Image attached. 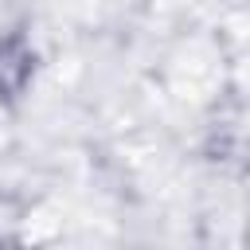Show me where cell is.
Wrapping results in <instances>:
<instances>
[{"label": "cell", "mask_w": 250, "mask_h": 250, "mask_svg": "<svg viewBox=\"0 0 250 250\" xmlns=\"http://www.w3.org/2000/svg\"><path fill=\"white\" fill-rule=\"evenodd\" d=\"M31 70H35V55H31L27 39L20 31L0 39V98L4 102L23 94V86L31 82Z\"/></svg>", "instance_id": "6da1fadb"}]
</instances>
